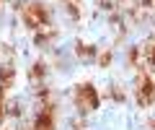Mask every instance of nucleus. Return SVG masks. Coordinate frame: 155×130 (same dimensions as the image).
Instances as JSON below:
<instances>
[{"instance_id":"obj_2","label":"nucleus","mask_w":155,"mask_h":130,"mask_svg":"<svg viewBox=\"0 0 155 130\" xmlns=\"http://www.w3.org/2000/svg\"><path fill=\"white\" fill-rule=\"evenodd\" d=\"M78 107L80 109H96L98 107V94H96V89L91 83L80 86V91H78Z\"/></svg>"},{"instance_id":"obj_4","label":"nucleus","mask_w":155,"mask_h":130,"mask_svg":"<svg viewBox=\"0 0 155 130\" xmlns=\"http://www.w3.org/2000/svg\"><path fill=\"white\" fill-rule=\"evenodd\" d=\"M153 96H155V83L147 78V76L140 78V102L147 104V102H153Z\"/></svg>"},{"instance_id":"obj_1","label":"nucleus","mask_w":155,"mask_h":130,"mask_svg":"<svg viewBox=\"0 0 155 130\" xmlns=\"http://www.w3.org/2000/svg\"><path fill=\"white\" fill-rule=\"evenodd\" d=\"M23 21L31 29H41L49 21V13H47V8L41 5V3H28V5L23 8Z\"/></svg>"},{"instance_id":"obj_5","label":"nucleus","mask_w":155,"mask_h":130,"mask_svg":"<svg viewBox=\"0 0 155 130\" xmlns=\"http://www.w3.org/2000/svg\"><path fill=\"white\" fill-rule=\"evenodd\" d=\"M0 117H3V89H0Z\"/></svg>"},{"instance_id":"obj_3","label":"nucleus","mask_w":155,"mask_h":130,"mask_svg":"<svg viewBox=\"0 0 155 130\" xmlns=\"http://www.w3.org/2000/svg\"><path fill=\"white\" fill-rule=\"evenodd\" d=\"M34 130H54V112H52V109H41L39 117H36Z\"/></svg>"}]
</instances>
